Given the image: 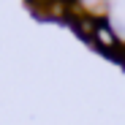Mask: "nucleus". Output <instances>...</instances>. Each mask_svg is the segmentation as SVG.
<instances>
[{
    "label": "nucleus",
    "mask_w": 125,
    "mask_h": 125,
    "mask_svg": "<svg viewBox=\"0 0 125 125\" xmlns=\"http://www.w3.org/2000/svg\"><path fill=\"white\" fill-rule=\"evenodd\" d=\"M68 3H73V0H68Z\"/></svg>",
    "instance_id": "f03ea898"
},
{
    "label": "nucleus",
    "mask_w": 125,
    "mask_h": 125,
    "mask_svg": "<svg viewBox=\"0 0 125 125\" xmlns=\"http://www.w3.org/2000/svg\"><path fill=\"white\" fill-rule=\"evenodd\" d=\"M98 41H101L103 46H112V44H114V38H112V33H109L106 27H101V30H98Z\"/></svg>",
    "instance_id": "f257e3e1"
},
{
    "label": "nucleus",
    "mask_w": 125,
    "mask_h": 125,
    "mask_svg": "<svg viewBox=\"0 0 125 125\" xmlns=\"http://www.w3.org/2000/svg\"><path fill=\"white\" fill-rule=\"evenodd\" d=\"M46 3H49V0H46Z\"/></svg>",
    "instance_id": "7ed1b4c3"
}]
</instances>
